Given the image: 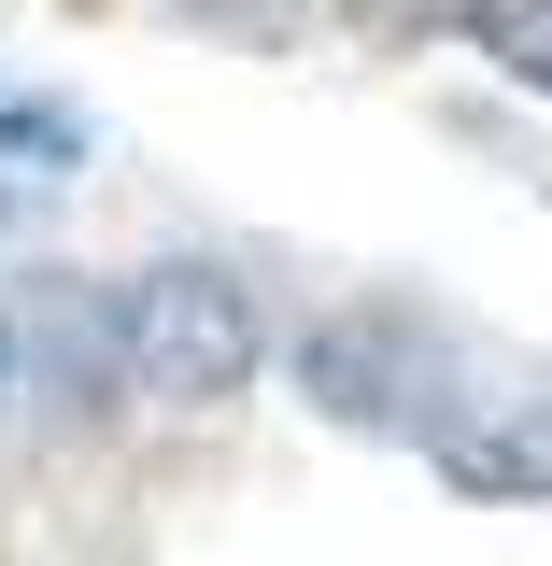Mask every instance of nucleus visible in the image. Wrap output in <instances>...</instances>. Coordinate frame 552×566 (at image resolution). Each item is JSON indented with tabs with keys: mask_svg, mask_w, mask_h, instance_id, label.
<instances>
[{
	"mask_svg": "<svg viewBox=\"0 0 552 566\" xmlns=\"http://www.w3.org/2000/svg\"><path fill=\"white\" fill-rule=\"evenodd\" d=\"M256 368H270V326H256V297L212 270V255H170V270L128 283V397H156V411H227Z\"/></svg>",
	"mask_w": 552,
	"mask_h": 566,
	"instance_id": "f257e3e1",
	"label": "nucleus"
},
{
	"mask_svg": "<svg viewBox=\"0 0 552 566\" xmlns=\"http://www.w3.org/2000/svg\"><path fill=\"white\" fill-rule=\"evenodd\" d=\"M298 382H312L341 424H439V397H425V340L368 326V312H354V326H312Z\"/></svg>",
	"mask_w": 552,
	"mask_h": 566,
	"instance_id": "f03ea898",
	"label": "nucleus"
},
{
	"mask_svg": "<svg viewBox=\"0 0 552 566\" xmlns=\"http://www.w3.org/2000/svg\"><path fill=\"white\" fill-rule=\"evenodd\" d=\"M425 453L454 495H552V411H439Z\"/></svg>",
	"mask_w": 552,
	"mask_h": 566,
	"instance_id": "7ed1b4c3",
	"label": "nucleus"
},
{
	"mask_svg": "<svg viewBox=\"0 0 552 566\" xmlns=\"http://www.w3.org/2000/svg\"><path fill=\"white\" fill-rule=\"evenodd\" d=\"M468 43H482L510 85H539V99H552V0H468Z\"/></svg>",
	"mask_w": 552,
	"mask_h": 566,
	"instance_id": "20e7f679",
	"label": "nucleus"
},
{
	"mask_svg": "<svg viewBox=\"0 0 552 566\" xmlns=\"http://www.w3.org/2000/svg\"><path fill=\"white\" fill-rule=\"evenodd\" d=\"M0 368H14V326H0Z\"/></svg>",
	"mask_w": 552,
	"mask_h": 566,
	"instance_id": "39448f33",
	"label": "nucleus"
}]
</instances>
